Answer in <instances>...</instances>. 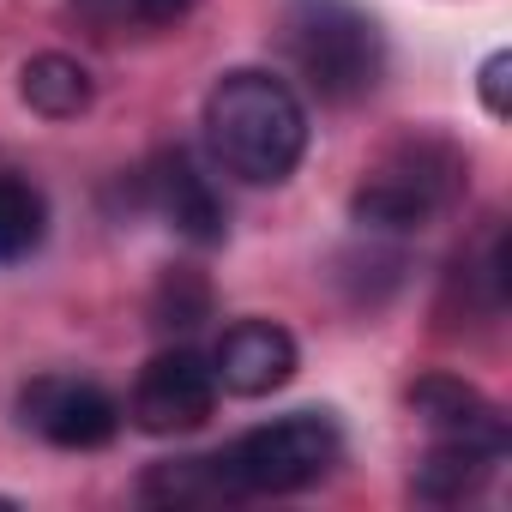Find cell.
<instances>
[{"mask_svg":"<svg viewBox=\"0 0 512 512\" xmlns=\"http://www.w3.org/2000/svg\"><path fill=\"white\" fill-rule=\"evenodd\" d=\"M344 458V434L332 422V410H290L266 428L241 434L235 446L211 452L223 500H247V494H296L308 482H320L332 464Z\"/></svg>","mask_w":512,"mask_h":512,"instance_id":"3","label":"cell"},{"mask_svg":"<svg viewBox=\"0 0 512 512\" xmlns=\"http://www.w3.org/2000/svg\"><path fill=\"white\" fill-rule=\"evenodd\" d=\"M205 145L229 175L278 187L296 175L308 151V109L278 73L235 67L205 91Z\"/></svg>","mask_w":512,"mask_h":512,"instance_id":"1","label":"cell"},{"mask_svg":"<svg viewBox=\"0 0 512 512\" xmlns=\"http://www.w3.org/2000/svg\"><path fill=\"white\" fill-rule=\"evenodd\" d=\"M410 410L434 428V440H458V446H476V452H506V416L464 380L452 374H428L410 386Z\"/></svg>","mask_w":512,"mask_h":512,"instance_id":"7","label":"cell"},{"mask_svg":"<svg viewBox=\"0 0 512 512\" xmlns=\"http://www.w3.org/2000/svg\"><path fill=\"white\" fill-rule=\"evenodd\" d=\"M506 85H512V55L500 49V55H488V61H482V79H476V91H482V109H488L494 121H506V115H512V97H506Z\"/></svg>","mask_w":512,"mask_h":512,"instance_id":"15","label":"cell"},{"mask_svg":"<svg viewBox=\"0 0 512 512\" xmlns=\"http://www.w3.org/2000/svg\"><path fill=\"white\" fill-rule=\"evenodd\" d=\"M434 211H440V205H434L416 181H404L398 169H380L374 181H362V187L350 193V217H356L362 229H374V235H410V229H422Z\"/></svg>","mask_w":512,"mask_h":512,"instance_id":"10","label":"cell"},{"mask_svg":"<svg viewBox=\"0 0 512 512\" xmlns=\"http://www.w3.org/2000/svg\"><path fill=\"white\" fill-rule=\"evenodd\" d=\"M494 452H476V446H458V440H434L428 458L416 464V494L434 500V506H452V500H470L488 476H494Z\"/></svg>","mask_w":512,"mask_h":512,"instance_id":"11","label":"cell"},{"mask_svg":"<svg viewBox=\"0 0 512 512\" xmlns=\"http://www.w3.org/2000/svg\"><path fill=\"white\" fill-rule=\"evenodd\" d=\"M217 410V374H211V356L175 344L163 356H151L133 380V404L127 416L145 428V434H193L205 428Z\"/></svg>","mask_w":512,"mask_h":512,"instance_id":"4","label":"cell"},{"mask_svg":"<svg viewBox=\"0 0 512 512\" xmlns=\"http://www.w3.org/2000/svg\"><path fill=\"white\" fill-rule=\"evenodd\" d=\"M49 235V199L43 187L19 181V175H0V266L31 260Z\"/></svg>","mask_w":512,"mask_h":512,"instance_id":"12","label":"cell"},{"mask_svg":"<svg viewBox=\"0 0 512 512\" xmlns=\"http://www.w3.org/2000/svg\"><path fill=\"white\" fill-rule=\"evenodd\" d=\"M19 410L49 446H67V452H97V446H109L121 434V404L103 386H91V380L43 374V380L25 386Z\"/></svg>","mask_w":512,"mask_h":512,"instance_id":"5","label":"cell"},{"mask_svg":"<svg viewBox=\"0 0 512 512\" xmlns=\"http://www.w3.org/2000/svg\"><path fill=\"white\" fill-rule=\"evenodd\" d=\"M145 181H151V205L169 217L175 235H187V241H199V247H217V241L229 235V211H223L217 187L199 175V163H193L187 151H163Z\"/></svg>","mask_w":512,"mask_h":512,"instance_id":"8","label":"cell"},{"mask_svg":"<svg viewBox=\"0 0 512 512\" xmlns=\"http://www.w3.org/2000/svg\"><path fill=\"white\" fill-rule=\"evenodd\" d=\"M19 97H25V109L43 115V121H79V115L97 103V79H91L85 61L49 49V55H31V61L19 67Z\"/></svg>","mask_w":512,"mask_h":512,"instance_id":"9","label":"cell"},{"mask_svg":"<svg viewBox=\"0 0 512 512\" xmlns=\"http://www.w3.org/2000/svg\"><path fill=\"white\" fill-rule=\"evenodd\" d=\"M151 314H157V326H169V332L199 326V320L211 314V290H205V278H199V272H169V278L157 284V296H151Z\"/></svg>","mask_w":512,"mask_h":512,"instance_id":"14","label":"cell"},{"mask_svg":"<svg viewBox=\"0 0 512 512\" xmlns=\"http://www.w3.org/2000/svg\"><path fill=\"white\" fill-rule=\"evenodd\" d=\"M296 368H302V350L278 320H235L211 350L217 392H235V398H272L296 380Z\"/></svg>","mask_w":512,"mask_h":512,"instance_id":"6","label":"cell"},{"mask_svg":"<svg viewBox=\"0 0 512 512\" xmlns=\"http://www.w3.org/2000/svg\"><path fill=\"white\" fill-rule=\"evenodd\" d=\"M67 7L91 31L115 37V31H163V25H175V19L193 13V0H67Z\"/></svg>","mask_w":512,"mask_h":512,"instance_id":"13","label":"cell"},{"mask_svg":"<svg viewBox=\"0 0 512 512\" xmlns=\"http://www.w3.org/2000/svg\"><path fill=\"white\" fill-rule=\"evenodd\" d=\"M284 55L320 103H362L386 73V37L350 0H284Z\"/></svg>","mask_w":512,"mask_h":512,"instance_id":"2","label":"cell"}]
</instances>
